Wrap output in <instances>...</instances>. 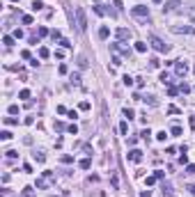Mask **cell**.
<instances>
[{
    "instance_id": "6da1fadb",
    "label": "cell",
    "mask_w": 195,
    "mask_h": 197,
    "mask_svg": "<svg viewBox=\"0 0 195 197\" xmlns=\"http://www.w3.org/2000/svg\"><path fill=\"white\" fill-rule=\"evenodd\" d=\"M149 46H152L154 51H159V53H170V46H168L163 39H159L156 34H152V37H149Z\"/></svg>"
},
{
    "instance_id": "7a4b0ae2",
    "label": "cell",
    "mask_w": 195,
    "mask_h": 197,
    "mask_svg": "<svg viewBox=\"0 0 195 197\" xmlns=\"http://www.w3.org/2000/svg\"><path fill=\"white\" fill-rule=\"evenodd\" d=\"M53 181H55V174H53L51 170H46V172L37 179V188H39V190H44V188H46L48 183H53Z\"/></svg>"
},
{
    "instance_id": "3957f363",
    "label": "cell",
    "mask_w": 195,
    "mask_h": 197,
    "mask_svg": "<svg viewBox=\"0 0 195 197\" xmlns=\"http://www.w3.org/2000/svg\"><path fill=\"white\" fill-rule=\"evenodd\" d=\"M76 25H78V30H80V32H85V30H87V16H85V9H83V7H78V9H76Z\"/></svg>"
},
{
    "instance_id": "277c9868",
    "label": "cell",
    "mask_w": 195,
    "mask_h": 197,
    "mask_svg": "<svg viewBox=\"0 0 195 197\" xmlns=\"http://www.w3.org/2000/svg\"><path fill=\"white\" fill-rule=\"evenodd\" d=\"M174 73H177L179 78L186 76V73H188V62H186V60H177V62H174Z\"/></svg>"
},
{
    "instance_id": "5b68a950",
    "label": "cell",
    "mask_w": 195,
    "mask_h": 197,
    "mask_svg": "<svg viewBox=\"0 0 195 197\" xmlns=\"http://www.w3.org/2000/svg\"><path fill=\"white\" fill-rule=\"evenodd\" d=\"M131 14H133V16H138V18L149 16V7H145V5H135V7H131Z\"/></svg>"
},
{
    "instance_id": "8992f818",
    "label": "cell",
    "mask_w": 195,
    "mask_h": 197,
    "mask_svg": "<svg viewBox=\"0 0 195 197\" xmlns=\"http://www.w3.org/2000/svg\"><path fill=\"white\" fill-rule=\"evenodd\" d=\"M172 32H177V34H195V28H191V25H172Z\"/></svg>"
},
{
    "instance_id": "52a82bcc",
    "label": "cell",
    "mask_w": 195,
    "mask_h": 197,
    "mask_svg": "<svg viewBox=\"0 0 195 197\" xmlns=\"http://www.w3.org/2000/svg\"><path fill=\"white\" fill-rule=\"evenodd\" d=\"M126 156H129L131 163H140V161H142V151H140V149H131Z\"/></svg>"
},
{
    "instance_id": "ba28073f",
    "label": "cell",
    "mask_w": 195,
    "mask_h": 197,
    "mask_svg": "<svg viewBox=\"0 0 195 197\" xmlns=\"http://www.w3.org/2000/svg\"><path fill=\"white\" fill-rule=\"evenodd\" d=\"M113 51H119L124 57H131V48H129V46H119V41H117V44H113Z\"/></svg>"
},
{
    "instance_id": "9c48e42d",
    "label": "cell",
    "mask_w": 195,
    "mask_h": 197,
    "mask_svg": "<svg viewBox=\"0 0 195 197\" xmlns=\"http://www.w3.org/2000/svg\"><path fill=\"white\" fill-rule=\"evenodd\" d=\"M177 7H181V0H170V2L163 5V12H172V9H177Z\"/></svg>"
},
{
    "instance_id": "30bf717a",
    "label": "cell",
    "mask_w": 195,
    "mask_h": 197,
    "mask_svg": "<svg viewBox=\"0 0 195 197\" xmlns=\"http://www.w3.org/2000/svg\"><path fill=\"white\" fill-rule=\"evenodd\" d=\"M115 34H117V39H119V41H126V39L131 37V32L126 30V28H117V32H115Z\"/></svg>"
},
{
    "instance_id": "8fae6325",
    "label": "cell",
    "mask_w": 195,
    "mask_h": 197,
    "mask_svg": "<svg viewBox=\"0 0 195 197\" xmlns=\"http://www.w3.org/2000/svg\"><path fill=\"white\" fill-rule=\"evenodd\" d=\"M161 190H163V197H172V195H174V190H172V183H168V181L161 186Z\"/></svg>"
},
{
    "instance_id": "7c38bea8",
    "label": "cell",
    "mask_w": 195,
    "mask_h": 197,
    "mask_svg": "<svg viewBox=\"0 0 195 197\" xmlns=\"http://www.w3.org/2000/svg\"><path fill=\"white\" fill-rule=\"evenodd\" d=\"M108 37H110V28L108 25H101L99 28V39H108Z\"/></svg>"
},
{
    "instance_id": "4fadbf2b",
    "label": "cell",
    "mask_w": 195,
    "mask_h": 197,
    "mask_svg": "<svg viewBox=\"0 0 195 197\" xmlns=\"http://www.w3.org/2000/svg\"><path fill=\"white\" fill-rule=\"evenodd\" d=\"M14 39H16V37H9V34H5V37H2V44L9 48V46H14Z\"/></svg>"
},
{
    "instance_id": "5bb4252c",
    "label": "cell",
    "mask_w": 195,
    "mask_h": 197,
    "mask_svg": "<svg viewBox=\"0 0 195 197\" xmlns=\"http://www.w3.org/2000/svg\"><path fill=\"white\" fill-rule=\"evenodd\" d=\"M147 46H149V44H145V41H135V51H138V53H145Z\"/></svg>"
},
{
    "instance_id": "9a60e30c",
    "label": "cell",
    "mask_w": 195,
    "mask_h": 197,
    "mask_svg": "<svg viewBox=\"0 0 195 197\" xmlns=\"http://www.w3.org/2000/svg\"><path fill=\"white\" fill-rule=\"evenodd\" d=\"M39 57H41V60H46V57H51V51L41 46V48H39Z\"/></svg>"
},
{
    "instance_id": "2e32d148",
    "label": "cell",
    "mask_w": 195,
    "mask_h": 197,
    "mask_svg": "<svg viewBox=\"0 0 195 197\" xmlns=\"http://www.w3.org/2000/svg\"><path fill=\"white\" fill-rule=\"evenodd\" d=\"M80 170H90V165H92V161H90V158H83V161H80Z\"/></svg>"
},
{
    "instance_id": "e0dca14e",
    "label": "cell",
    "mask_w": 195,
    "mask_h": 197,
    "mask_svg": "<svg viewBox=\"0 0 195 197\" xmlns=\"http://www.w3.org/2000/svg\"><path fill=\"white\" fill-rule=\"evenodd\" d=\"M51 39H53V41H60V39H62L60 30H51Z\"/></svg>"
},
{
    "instance_id": "ac0fdd59",
    "label": "cell",
    "mask_w": 195,
    "mask_h": 197,
    "mask_svg": "<svg viewBox=\"0 0 195 197\" xmlns=\"http://www.w3.org/2000/svg\"><path fill=\"white\" fill-rule=\"evenodd\" d=\"M119 133H122V135H126V133H129V124H126V122H122V124H119Z\"/></svg>"
},
{
    "instance_id": "d6986e66",
    "label": "cell",
    "mask_w": 195,
    "mask_h": 197,
    "mask_svg": "<svg viewBox=\"0 0 195 197\" xmlns=\"http://www.w3.org/2000/svg\"><path fill=\"white\" fill-rule=\"evenodd\" d=\"M19 99H23V101L30 99V90H21V92H19Z\"/></svg>"
},
{
    "instance_id": "ffe728a7",
    "label": "cell",
    "mask_w": 195,
    "mask_h": 197,
    "mask_svg": "<svg viewBox=\"0 0 195 197\" xmlns=\"http://www.w3.org/2000/svg\"><path fill=\"white\" fill-rule=\"evenodd\" d=\"M124 117H126V119H133V117H135V112H133L131 108H124Z\"/></svg>"
},
{
    "instance_id": "44dd1931",
    "label": "cell",
    "mask_w": 195,
    "mask_h": 197,
    "mask_svg": "<svg viewBox=\"0 0 195 197\" xmlns=\"http://www.w3.org/2000/svg\"><path fill=\"white\" fill-rule=\"evenodd\" d=\"M179 92H184V94H188V92H191V85H186V83H181V85H179Z\"/></svg>"
},
{
    "instance_id": "7402d4cb",
    "label": "cell",
    "mask_w": 195,
    "mask_h": 197,
    "mask_svg": "<svg viewBox=\"0 0 195 197\" xmlns=\"http://www.w3.org/2000/svg\"><path fill=\"white\" fill-rule=\"evenodd\" d=\"M7 110H9V115H19V105H16V103H12Z\"/></svg>"
},
{
    "instance_id": "603a6c76",
    "label": "cell",
    "mask_w": 195,
    "mask_h": 197,
    "mask_svg": "<svg viewBox=\"0 0 195 197\" xmlns=\"http://www.w3.org/2000/svg\"><path fill=\"white\" fill-rule=\"evenodd\" d=\"M78 66H80V69H85V66H87V60H85V55H80V57H78Z\"/></svg>"
},
{
    "instance_id": "cb8c5ba5",
    "label": "cell",
    "mask_w": 195,
    "mask_h": 197,
    "mask_svg": "<svg viewBox=\"0 0 195 197\" xmlns=\"http://www.w3.org/2000/svg\"><path fill=\"white\" fill-rule=\"evenodd\" d=\"M170 133H172V135H181V126H172V129H170Z\"/></svg>"
},
{
    "instance_id": "d4e9b609",
    "label": "cell",
    "mask_w": 195,
    "mask_h": 197,
    "mask_svg": "<svg viewBox=\"0 0 195 197\" xmlns=\"http://www.w3.org/2000/svg\"><path fill=\"white\" fill-rule=\"evenodd\" d=\"M21 21H23L25 25H30V23H32V16H30V14H23V18H21Z\"/></svg>"
},
{
    "instance_id": "484cf974",
    "label": "cell",
    "mask_w": 195,
    "mask_h": 197,
    "mask_svg": "<svg viewBox=\"0 0 195 197\" xmlns=\"http://www.w3.org/2000/svg\"><path fill=\"white\" fill-rule=\"evenodd\" d=\"M5 124L12 126V124H19V119H16V117H5Z\"/></svg>"
},
{
    "instance_id": "4316f807",
    "label": "cell",
    "mask_w": 195,
    "mask_h": 197,
    "mask_svg": "<svg viewBox=\"0 0 195 197\" xmlns=\"http://www.w3.org/2000/svg\"><path fill=\"white\" fill-rule=\"evenodd\" d=\"M34 158H37V163H44V161H46V156H44L41 151H37V154H34Z\"/></svg>"
},
{
    "instance_id": "83f0119b",
    "label": "cell",
    "mask_w": 195,
    "mask_h": 197,
    "mask_svg": "<svg viewBox=\"0 0 195 197\" xmlns=\"http://www.w3.org/2000/svg\"><path fill=\"white\" fill-rule=\"evenodd\" d=\"M156 181H159V179H156V176H147V179H145V183H147V186H154V183H156Z\"/></svg>"
},
{
    "instance_id": "f1b7e54d",
    "label": "cell",
    "mask_w": 195,
    "mask_h": 197,
    "mask_svg": "<svg viewBox=\"0 0 195 197\" xmlns=\"http://www.w3.org/2000/svg\"><path fill=\"white\" fill-rule=\"evenodd\" d=\"M32 9H34V12H39V9H44V5H41L39 0H34V2H32Z\"/></svg>"
},
{
    "instance_id": "f546056e",
    "label": "cell",
    "mask_w": 195,
    "mask_h": 197,
    "mask_svg": "<svg viewBox=\"0 0 195 197\" xmlns=\"http://www.w3.org/2000/svg\"><path fill=\"white\" fill-rule=\"evenodd\" d=\"M165 137H168V133H165V131L156 133V140H161V142H165Z\"/></svg>"
},
{
    "instance_id": "4dcf8cb0",
    "label": "cell",
    "mask_w": 195,
    "mask_h": 197,
    "mask_svg": "<svg viewBox=\"0 0 195 197\" xmlns=\"http://www.w3.org/2000/svg\"><path fill=\"white\" fill-rule=\"evenodd\" d=\"M71 83L78 85V83H80V76H78V73H71Z\"/></svg>"
},
{
    "instance_id": "1f68e13d",
    "label": "cell",
    "mask_w": 195,
    "mask_h": 197,
    "mask_svg": "<svg viewBox=\"0 0 195 197\" xmlns=\"http://www.w3.org/2000/svg\"><path fill=\"white\" fill-rule=\"evenodd\" d=\"M177 92H179L177 87H168V96H177Z\"/></svg>"
},
{
    "instance_id": "d6a6232c",
    "label": "cell",
    "mask_w": 195,
    "mask_h": 197,
    "mask_svg": "<svg viewBox=\"0 0 195 197\" xmlns=\"http://www.w3.org/2000/svg\"><path fill=\"white\" fill-rule=\"evenodd\" d=\"M168 112H170V115H179V108H177V105H170Z\"/></svg>"
},
{
    "instance_id": "836d02e7",
    "label": "cell",
    "mask_w": 195,
    "mask_h": 197,
    "mask_svg": "<svg viewBox=\"0 0 195 197\" xmlns=\"http://www.w3.org/2000/svg\"><path fill=\"white\" fill-rule=\"evenodd\" d=\"M140 135H142V140H147V142H149V135H152V133H149V129H145Z\"/></svg>"
},
{
    "instance_id": "e575fe53",
    "label": "cell",
    "mask_w": 195,
    "mask_h": 197,
    "mask_svg": "<svg viewBox=\"0 0 195 197\" xmlns=\"http://www.w3.org/2000/svg\"><path fill=\"white\" fill-rule=\"evenodd\" d=\"M60 44H62V48H71V41L69 39H60Z\"/></svg>"
},
{
    "instance_id": "d590c367",
    "label": "cell",
    "mask_w": 195,
    "mask_h": 197,
    "mask_svg": "<svg viewBox=\"0 0 195 197\" xmlns=\"http://www.w3.org/2000/svg\"><path fill=\"white\" fill-rule=\"evenodd\" d=\"M23 197H32V188H30V186L23 188Z\"/></svg>"
},
{
    "instance_id": "8d00e7d4",
    "label": "cell",
    "mask_w": 195,
    "mask_h": 197,
    "mask_svg": "<svg viewBox=\"0 0 195 197\" xmlns=\"http://www.w3.org/2000/svg\"><path fill=\"white\" fill-rule=\"evenodd\" d=\"M124 85H126V87L133 85V78H131V76H124Z\"/></svg>"
},
{
    "instance_id": "74e56055",
    "label": "cell",
    "mask_w": 195,
    "mask_h": 197,
    "mask_svg": "<svg viewBox=\"0 0 195 197\" xmlns=\"http://www.w3.org/2000/svg\"><path fill=\"white\" fill-rule=\"evenodd\" d=\"M5 154H7V158H16V156H19L14 149H9V151H5Z\"/></svg>"
},
{
    "instance_id": "f35d334b",
    "label": "cell",
    "mask_w": 195,
    "mask_h": 197,
    "mask_svg": "<svg viewBox=\"0 0 195 197\" xmlns=\"http://www.w3.org/2000/svg\"><path fill=\"white\" fill-rule=\"evenodd\" d=\"M179 163L186 165V163H188V156H186V154H181V156H179Z\"/></svg>"
},
{
    "instance_id": "ab89813d",
    "label": "cell",
    "mask_w": 195,
    "mask_h": 197,
    "mask_svg": "<svg viewBox=\"0 0 195 197\" xmlns=\"http://www.w3.org/2000/svg\"><path fill=\"white\" fill-rule=\"evenodd\" d=\"M0 137H2V140H9V137H12V133H9V131H2V133H0Z\"/></svg>"
},
{
    "instance_id": "60d3db41",
    "label": "cell",
    "mask_w": 195,
    "mask_h": 197,
    "mask_svg": "<svg viewBox=\"0 0 195 197\" xmlns=\"http://www.w3.org/2000/svg\"><path fill=\"white\" fill-rule=\"evenodd\" d=\"M67 131H69V133H73V135H76V133H78V126H76V124H71V126H69Z\"/></svg>"
},
{
    "instance_id": "b9f144b4",
    "label": "cell",
    "mask_w": 195,
    "mask_h": 197,
    "mask_svg": "<svg viewBox=\"0 0 195 197\" xmlns=\"http://www.w3.org/2000/svg\"><path fill=\"white\" fill-rule=\"evenodd\" d=\"M186 174H195V165H186Z\"/></svg>"
},
{
    "instance_id": "7bdbcfd3",
    "label": "cell",
    "mask_w": 195,
    "mask_h": 197,
    "mask_svg": "<svg viewBox=\"0 0 195 197\" xmlns=\"http://www.w3.org/2000/svg\"><path fill=\"white\" fill-rule=\"evenodd\" d=\"M149 64H152V66H154V69H156V66L161 64V62H159V60H156V57H152V60H149Z\"/></svg>"
},
{
    "instance_id": "ee69618b",
    "label": "cell",
    "mask_w": 195,
    "mask_h": 197,
    "mask_svg": "<svg viewBox=\"0 0 195 197\" xmlns=\"http://www.w3.org/2000/svg\"><path fill=\"white\" fill-rule=\"evenodd\" d=\"M145 101H147L149 105H156V99H154V96H147V99H145Z\"/></svg>"
},
{
    "instance_id": "f6af8a7d",
    "label": "cell",
    "mask_w": 195,
    "mask_h": 197,
    "mask_svg": "<svg viewBox=\"0 0 195 197\" xmlns=\"http://www.w3.org/2000/svg\"><path fill=\"white\" fill-rule=\"evenodd\" d=\"M14 37L16 39H23V30H14Z\"/></svg>"
},
{
    "instance_id": "bcb514c9",
    "label": "cell",
    "mask_w": 195,
    "mask_h": 197,
    "mask_svg": "<svg viewBox=\"0 0 195 197\" xmlns=\"http://www.w3.org/2000/svg\"><path fill=\"white\" fill-rule=\"evenodd\" d=\"M46 34H51V32H48L46 28H39V37H46Z\"/></svg>"
},
{
    "instance_id": "7dc6e473",
    "label": "cell",
    "mask_w": 195,
    "mask_h": 197,
    "mask_svg": "<svg viewBox=\"0 0 195 197\" xmlns=\"http://www.w3.org/2000/svg\"><path fill=\"white\" fill-rule=\"evenodd\" d=\"M113 5H115L117 9H122V0H113Z\"/></svg>"
},
{
    "instance_id": "c3c4849f",
    "label": "cell",
    "mask_w": 195,
    "mask_h": 197,
    "mask_svg": "<svg viewBox=\"0 0 195 197\" xmlns=\"http://www.w3.org/2000/svg\"><path fill=\"white\" fill-rule=\"evenodd\" d=\"M140 197H152V193H149V190H145V193H142Z\"/></svg>"
},
{
    "instance_id": "681fc988",
    "label": "cell",
    "mask_w": 195,
    "mask_h": 197,
    "mask_svg": "<svg viewBox=\"0 0 195 197\" xmlns=\"http://www.w3.org/2000/svg\"><path fill=\"white\" fill-rule=\"evenodd\" d=\"M191 193H193V195H195V183H193V186H191Z\"/></svg>"
},
{
    "instance_id": "f907efd6",
    "label": "cell",
    "mask_w": 195,
    "mask_h": 197,
    "mask_svg": "<svg viewBox=\"0 0 195 197\" xmlns=\"http://www.w3.org/2000/svg\"><path fill=\"white\" fill-rule=\"evenodd\" d=\"M154 2H156V5H159V2H163V0H154Z\"/></svg>"
},
{
    "instance_id": "816d5d0a",
    "label": "cell",
    "mask_w": 195,
    "mask_h": 197,
    "mask_svg": "<svg viewBox=\"0 0 195 197\" xmlns=\"http://www.w3.org/2000/svg\"><path fill=\"white\" fill-rule=\"evenodd\" d=\"M12 2H19V0H12Z\"/></svg>"
}]
</instances>
